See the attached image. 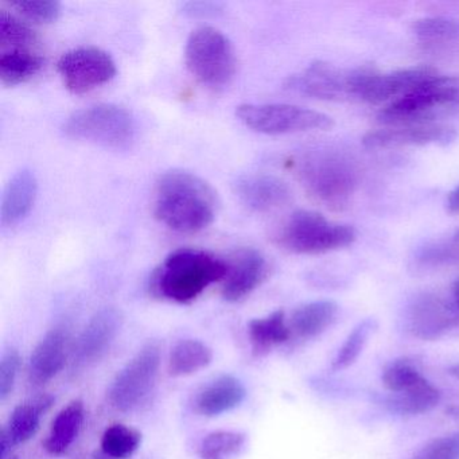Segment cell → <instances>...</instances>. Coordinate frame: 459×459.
<instances>
[{
    "label": "cell",
    "instance_id": "obj_1",
    "mask_svg": "<svg viewBox=\"0 0 459 459\" xmlns=\"http://www.w3.org/2000/svg\"><path fill=\"white\" fill-rule=\"evenodd\" d=\"M213 189L195 174L171 170L163 174L155 189V217L174 232L193 233L206 230L216 216Z\"/></svg>",
    "mask_w": 459,
    "mask_h": 459
},
{
    "label": "cell",
    "instance_id": "obj_2",
    "mask_svg": "<svg viewBox=\"0 0 459 459\" xmlns=\"http://www.w3.org/2000/svg\"><path fill=\"white\" fill-rule=\"evenodd\" d=\"M227 273L228 263L209 252L177 249L155 270L152 290L163 299L190 303L211 284L224 281Z\"/></svg>",
    "mask_w": 459,
    "mask_h": 459
},
{
    "label": "cell",
    "instance_id": "obj_3",
    "mask_svg": "<svg viewBox=\"0 0 459 459\" xmlns=\"http://www.w3.org/2000/svg\"><path fill=\"white\" fill-rule=\"evenodd\" d=\"M298 178L306 192L327 208L341 211L359 186L356 163L334 150H316L300 158Z\"/></svg>",
    "mask_w": 459,
    "mask_h": 459
},
{
    "label": "cell",
    "instance_id": "obj_4",
    "mask_svg": "<svg viewBox=\"0 0 459 459\" xmlns=\"http://www.w3.org/2000/svg\"><path fill=\"white\" fill-rule=\"evenodd\" d=\"M356 230L351 225L329 221L313 211H297L279 228L276 244L297 255H321L351 246Z\"/></svg>",
    "mask_w": 459,
    "mask_h": 459
},
{
    "label": "cell",
    "instance_id": "obj_5",
    "mask_svg": "<svg viewBox=\"0 0 459 459\" xmlns=\"http://www.w3.org/2000/svg\"><path fill=\"white\" fill-rule=\"evenodd\" d=\"M185 57L190 74L206 87L221 90L235 77V49L219 29H195L187 39Z\"/></svg>",
    "mask_w": 459,
    "mask_h": 459
},
{
    "label": "cell",
    "instance_id": "obj_6",
    "mask_svg": "<svg viewBox=\"0 0 459 459\" xmlns=\"http://www.w3.org/2000/svg\"><path fill=\"white\" fill-rule=\"evenodd\" d=\"M64 134L76 141L109 149H125L135 136L130 111L117 104H96L74 112L64 125Z\"/></svg>",
    "mask_w": 459,
    "mask_h": 459
},
{
    "label": "cell",
    "instance_id": "obj_7",
    "mask_svg": "<svg viewBox=\"0 0 459 459\" xmlns=\"http://www.w3.org/2000/svg\"><path fill=\"white\" fill-rule=\"evenodd\" d=\"M459 106V76L434 77L403 98L392 101L378 115L386 125L429 123L445 109Z\"/></svg>",
    "mask_w": 459,
    "mask_h": 459
},
{
    "label": "cell",
    "instance_id": "obj_8",
    "mask_svg": "<svg viewBox=\"0 0 459 459\" xmlns=\"http://www.w3.org/2000/svg\"><path fill=\"white\" fill-rule=\"evenodd\" d=\"M236 117L247 127L265 135L326 131L334 126L329 115L291 104H241Z\"/></svg>",
    "mask_w": 459,
    "mask_h": 459
},
{
    "label": "cell",
    "instance_id": "obj_9",
    "mask_svg": "<svg viewBox=\"0 0 459 459\" xmlns=\"http://www.w3.org/2000/svg\"><path fill=\"white\" fill-rule=\"evenodd\" d=\"M160 348L149 342L120 370L109 388L111 405L120 412H133L149 400L157 384Z\"/></svg>",
    "mask_w": 459,
    "mask_h": 459
},
{
    "label": "cell",
    "instance_id": "obj_10",
    "mask_svg": "<svg viewBox=\"0 0 459 459\" xmlns=\"http://www.w3.org/2000/svg\"><path fill=\"white\" fill-rule=\"evenodd\" d=\"M57 69L66 90L76 95L91 92L117 76L114 58L95 47L69 50L61 56Z\"/></svg>",
    "mask_w": 459,
    "mask_h": 459
},
{
    "label": "cell",
    "instance_id": "obj_11",
    "mask_svg": "<svg viewBox=\"0 0 459 459\" xmlns=\"http://www.w3.org/2000/svg\"><path fill=\"white\" fill-rule=\"evenodd\" d=\"M437 76V72L429 66H416L384 74L370 69H357L353 77V98L370 104L396 101Z\"/></svg>",
    "mask_w": 459,
    "mask_h": 459
},
{
    "label": "cell",
    "instance_id": "obj_12",
    "mask_svg": "<svg viewBox=\"0 0 459 459\" xmlns=\"http://www.w3.org/2000/svg\"><path fill=\"white\" fill-rule=\"evenodd\" d=\"M459 321L455 303L431 292L416 295L407 307V330L423 341H434L447 334Z\"/></svg>",
    "mask_w": 459,
    "mask_h": 459
},
{
    "label": "cell",
    "instance_id": "obj_13",
    "mask_svg": "<svg viewBox=\"0 0 459 459\" xmlns=\"http://www.w3.org/2000/svg\"><path fill=\"white\" fill-rule=\"evenodd\" d=\"M354 71H342L332 64L316 61L305 71L289 77L284 87L292 92L318 100L353 98Z\"/></svg>",
    "mask_w": 459,
    "mask_h": 459
},
{
    "label": "cell",
    "instance_id": "obj_14",
    "mask_svg": "<svg viewBox=\"0 0 459 459\" xmlns=\"http://www.w3.org/2000/svg\"><path fill=\"white\" fill-rule=\"evenodd\" d=\"M456 131L450 126L421 123L408 125L405 127L385 128L372 131L362 138L367 149H397L407 146H447L455 139Z\"/></svg>",
    "mask_w": 459,
    "mask_h": 459
},
{
    "label": "cell",
    "instance_id": "obj_15",
    "mask_svg": "<svg viewBox=\"0 0 459 459\" xmlns=\"http://www.w3.org/2000/svg\"><path fill=\"white\" fill-rule=\"evenodd\" d=\"M122 324V316L115 308L106 307L98 311L74 343V364L85 367L103 359L117 340Z\"/></svg>",
    "mask_w": 459,
    "mask_h": 459
},
{
    "label": "cell",
    "instance_id": "obj_16",
    "mask_svg": "<svg viewBox=\"0 0 459 459\" xmlns=\"http://www.w3.org/2000/svg\"><path fill=\"white\" fill-rule=\"evenodd\" d=\"M268 275L265 257L254 248L238 249L228 263L222 283V298L228 302H240L251 295Z\"/></svg>",
    "mask_w": 459,
    "mask_h": 459
},
{
    "label": "cell",
    "instance_id": "obj_17",
    "mask_svg": "<svg viewBox=\"0 0 459 459\" xmlns=\"http://www.w3.org/2000/svg\"><path fill=\"white\" fill-rule=\"evenodd\" d=\"M236 193L241 203L256 213H268L289 204L291 192L283 179L268 174H249L238 179Z\"/></svg>",
    "mask_w": 459,
    "mask_h": 459
},
{
    "label": "cell",
    "instance_id": "obj_18",
    "mask_svg": "<svg viewBox=\"0 0 459 459\" xmlns=\"http://www.w3.org/2000/svg\"><path fill=\"white\" fill-rule=\"evenodd\" d=\"M71 353L69 334L63 327L50 330L34 349L29 362V378L33 385H44L65 367Z\"/></svg>",
    "mask_w": 459,
    "mask_h": 459
},
{
    "label": "cell",
    "instance_id": "obj_19",
    "mask_svg": "<svg viewBox=\"0 0 459 459\" xmlns=\"http://www.w3.org/2000/svg\"><path fill=\"white\" fill-rule=\"evenodd\" d=\"M53 399L49 394H42L33 402L23 403L13 411L6 426L0 432V458L7 459L10 451L23 443L29 442L41 424V418L50 407Z\"/></svg>",
    "mask_w": 459,
    "mask_h": 459
},
{
    "label": "cell",
    "instance_id": "obj_20",
    "mask_svg": "<svg viewBox=\"0 0 459 459\" xmlns=\"http://www.w3.org/2000/svg\"><path fill=\"white\" fill-rule=\"evenodd\" d=\"M39 195V181L36 174L29 169H22L10 179L2 197V225L14 227L22 221L36 203Z\"/></svg>",
    "mask_w": 459,
    "mask_h": 459
},
{
    "label": "cell",
    "instance_id": "obj_21",
    "mask_svg": "<svg viewBox=\"0 0 459 459\" xmlns=\"http://www.w3.org/2000/svg\"><path fill=\"white\" fill-rule=\"evenodd\" d=\"M243 383L235 376L224 375L212 381L195 399V411L206 418L222 415L238 408L246 399Z\"/></svg>",
    "mask_w": 459,
    "mask_h": 459
},
{
    "label": "cell",
    "instance_id": "obj_22",
    "mask_svg": "<svg viewBox=\"0 0 459 459\" xmlns=\"http://www.w3.org/2000/svg\"><path fill=\"white\" fill-rule=\"evenodd\" d=\"M338 316L337 303L333 300H316L306 303L292 313L289 326L292 337L313 340L333 326Z\"/></svg>",
    "mask_w": 459,
    "mask_h": 459
},
{
    "label": "cell",
    "instance_id": "obj_23",
    "mask_svg": "<svg viewBox=\"0 0 459 459\" xmlns=\"http://www.w3.org/2000/svg\"><path fill=\"white\" fill-rule=\"evenodd\" d=\"M85 410L82 400H74L60 411L49 435L44 442V448L50 455H63L74 445L84 423Z\"/></svg>",
    "mask_w": 459,
    "mask_h": 459
},
{
    "label": "cell",
    "instance_id": "obj_24",
    "mask_svg": "<svg viewBox=\"0 0 459 459\" xmlns=\"http://www.w3.org/2000/svg\"><path fill=\"white\" fill-rule=\"evenodd\" d=\"M418 41L435 53H450L459 49V21L432 17L416 21L413 25Z\"/></svg>",
    "mask_w": 459,
    "mask_h": 459
},
{
    "label": "cell",
    "instance_id": "obj_25",
    "mask_svg": "<svg viewBox=\"0 0 459 459\" xmlns=\"http://www.w3.org/2000/svg\"><path fill=\"white\" fill-rule=\"evenodd\" d=\"M249 340L255 354L268 353L275 346L291 340L292 334L284 311L278 310L264 318L252 319L248 325Z\"/></svg>",
    "mask_w": 459,
    "mask_h": 459
},
{
    "label": "cell",
    "instance_id": "obj_26",
    "mask_svg": "<svg viewBox=\"0 0 459 459\" xmlns=\"http://www.w3.org/2000/svg\"><path fill=\"white\" fill-rule=\"evenodd\" d=\"M213 351L203 341L182 340L171 349L169 373L174 377L190 376L211 365Z\"/></svg>",
    "mask_w": 459,
    "mask_h": 459
},
{
    "label": "cell",
    "instance_id": "obj_27",
    "mask_svg": "<svg viewBox=\"0 0 459 459\" xmlns=\"http://www.w3.org/2000/svg\"><path fill=\"white\" fill-rule=\"evenodd\" d=\"M45 60L33 50H6L0 56V80L6 87L28 82L44 68Z\"/></svg>",
    "mask_w": 459,
    "mask_h": 459
},
{
    "label": "cell",
    "instance_id": "obj_28",
    "mask_svg": "<svg viewBox=\"0 0 459 459\" xmlns=\"http://www.w3.org/2000/svg\"><path fill=\"white\" fill-rule=\"evenodd\" d=\"M442 399V394L429 380H423L413 388L400 394H391L388 405L402 415H421L434 410Z\"/></svg>",
    "mask_w": 459,
    "mask_h": 459
},
{
    "label": "cell",
    "instance_id": "obj_29",
    "mask_svg": "<svg viewBox=\"0 0 459 459\" xmlns=\"http://www.w3.org/2000/svg\"><path fill=\"white\" fill-rule=\"evenodd\" d=\"M142 442L138 429L126 424H111L101 437V453L108 459H128Z\"/></svg>",
    "mask_w": 459,
    "mask_h": 459
},
{
    "label": "cell",
    "instance_id": "obj_30",
    "mask_svg": "<svg viewBox=\"0 0 459 459\" xmlns=\"http://www.w3.org/2000/svg\"><path fill=\"white\" fill-rule=\"evenodd\" d=\"M376 329H377V324H376L375 319L367 318L359 322L351 330V334L348 335L342 346L338 349L337 354H335L332 361V370L340 372V370L351 367L357 361L362 351H364L370 335L375 333Z\"/></svg>",
    "mask_w": 459,
    "mask_h": 459
},
{
    "label": "cell",
    "instance_id": "obj_31",
    "mask_svg": "<svg viewBox=\"0 0 459 459\" xmlns=\"http://www.w3.org/2000/svg\"><path fill=\"white\" fill-rule=\"evenodd\" d=\"M247 437L238 431H214L201 443V459H235L246 446Z\"/></svg>",
    "mask_w": 459,
    "mask_h": 459
},
{
    "label": "cell",
    "instance_id": "obj_32",
    "mask_svg": "<svg viewBox=\"0 0 459 459\" xmlns=\"http://www.w3.org/2000/svg\"><path fill=\"white\" fill-rule=\"evenodd\" d=\"M36 33L22 21L2 10L0 14V47L7 50H31L36 44Z\"/></svg>",
    "mask_w": 459,
    "mask_h": 459
},
{
    "label": "cell",
    "instance_id": "obj_33",
    "mask_svg": "<svg viewBox=\"0 0 459 459\" xmlns=\"http://www.w3.org/2000/svg\"><path fill=\"white\" fill-rule=\"evenodd\" d=\"M426 380L411 359L392 361L383 372V384L391 394H400Z\"/></svg>",
    "mask_w": 459,
    "mask_h": 459
},
{
    "label": "cell",
    "instance_id": "obj_34",
    "mask_svg": "<svg viewBox=\"0 0 459 459\" xmlns=\"http://www.w3.org/2000/svg\"><path fill=\"white\" fill-rule=\"evenodd\" d=\"M411 459H459V431L429 440Z\"/></svg>",
    "mask_w": 459,
    "mask_h": 459
},
{
    "label": "cell",
    "instance_id": "obj_35",
    "mask_svg": "<svg viewBox=\"0 0 459 459\" xmlns=\"http://www.w3.org/2000/svg\"><path fill=\"white\" fill-rule=\"evenodd\" d=\"M13 9L17 10L26 20L36 23H50L60 17L61 4L58 2H15Z\"/></svg>",
    "mask_w": 459,
    "mask_h": 459
},
{
    "label": "cell",
    "instance_id": "obj_36",
    "mask_svg": "<svg viewBox=\"0 0 459 459\" xmlns=\"http://www.w3.org/2000/svg\"><path fill=\"white\" fill-rule=\"evenodd\" d=\"M21 367V356L15 349L4 351L0 361V402L12 394Z\"/></svg>",
    "mask_w": 459,
    "mask_h": 459
},
{
    "label": "cell",
    "instance_id": "obj_37",
    "mask_svg": "<svg viewBox=\"0 0 459 459\" xmlns=\"http://www.w3.org/2000/svg\"><path fill=\"white\" fill-rule=\"evenodd\" d=\"M459 257V251L453 246H432L421 249L418 255V263L423 267H435L453 262Z\"/></svg>",
    "mask_w": 459,
    "mask_h": 459
},
{
    "label": "cell",
    "instance_id": "obj_38",
    "mask_svg": "<svg viewBox=\"0 0 459 459\" xmlns=\"http://www.w3.org/2000/svg\"><path fill=\"white\" fill-rule=\"evenodd\" d=\"M222 4L216 2H189L184 4L185 14L190 17H209L221 12Z\"/></svg>",
    "mask_w": 459,
    "mask_h": 459
},
{
    "label": "cell",
    "instance_id": "obj_39",
    "mask_svg": "<svg viewBox=\"0 0 459 459\" xmlns=\"http://www.w3.org/2000/svg\"><path fill=\"white\" fill-rule=\"evenodd\" d=\"M446 205H447V211L450 213H459V185L455 189L451 190Z\"/></svg>",
    "mask_w": 459,
    "mask_h": 459
},
{
    "label": "cell",
    "instance_id": "obj_40",
    "mask_svg": "<svg viewBox=\"0 0 459 459\" xmlns=\"http://www.w3.org/2000/svg\"><path fill=\"white\" fill-rule=\"evenodd\" d=\"M453 295H454V303H455L456 307L459 308V279L454 283L453 286Z\"/></svg>",
    "mask_w": 459,
    "mask_h": 459
},
{
    "label": "cell",
    "instance_id": "obj_41",
    "mask_svg": "<svg viewBox=\"0 0 459 459\" xmlns=\"http://www.w3.org/2000/svg\"><path fill=\"white\" fill-rule=\"evenodd\" d=\"M448 373H450L453 377H455L456 380H459V364L451 365V367L448 368Z\"/></svg>",
    "mask_w": 459,
    "mask_h": 459
},
{
    "label": "cell",
    "instance_id": "obj_42",
    "mask_svg": "<svg viewBox=\"0 0 459 459\" xmlns=\"http://www.w3.org/2000/svg\"><path fill=\"white\" fill-rule=\"evenodd\" d=\"M91 459H108L103 453H95L93 454L92 458Z\"/></svg>",
    "mask_w": 459,
    "mask_h": 459
},
{
    "label": "cell",
    "instance_id": "obj_43",
    "mask_svg": "<svg viewBox=\"0 0 459 459\" xmlns=\"http://www.w3.org/2000/svg\"><path fill=\"white\" fill-rule=\"evenodd\" d=\"M9 459H18L17 456H10Z\"/></svg>",
    "mask_w": 459,
    "mask_h": 459
},
{
    "label": "cell",
    "instance_id": "obj_44",
    "mask_svg": "<svg viewBox=\"0 0 459 459\" xmlns=\"http://www.w3.org/2000/svg\"><path fill=\"white\" fill-rule=\"evenodd\" d=\"M456 240H459V232L456 233Z\"/></svg>",
    "mask_w": 459,
    "mask_h": 459
}]
</instances>
